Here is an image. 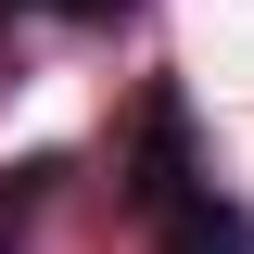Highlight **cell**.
<instances>
[{
    "mask_svg": "<svg viewBox=\"0 0 254 254\" xmlns=\"http://www.w3.org/2000/svg\"><path fill=\"white\" fill-rule=\"evenodd\" d=\"M127 216L153 254H254V203H229L203 140H190V89L153 76L140 89V127H127Z\"/></svg>",
    "mask_w": 254,
    "mask_h": 254,
    "instance_id": "6da1fadb",
    "label": "cell"
},
{
    "mask_svg": "<svg viewBox=\"0 0 254 254\" xmlns=\"http://www.w3.org/2000/svg\"><path fill=\"white\" fill-rule=\"evenodd\" d=\"M51 178H64V165H51V153H26V165H13V178H0V242H13V229H26V216H38V190H51Z\"/></svg>",
    "mask_w": 254,
    "mask_h": 254,
    "instance_id": "7a4b0ae2",
    "label": "cell"
},
{
    "mask_svg": "<svg viewBox=\"0 0 254 254\" xmlns=\"http://www.w3.org/2000/svg\"><path fill=\"white\" fill-rule=\"evenodd\" d=\"M0 13H64V26H115V13H140V0H0Z\"/></svg>",
    "mask_w": 254,
    "mask_h": 254,
    "instance_id": "3957f363",
    "label": "cell"
}]
</instances>
